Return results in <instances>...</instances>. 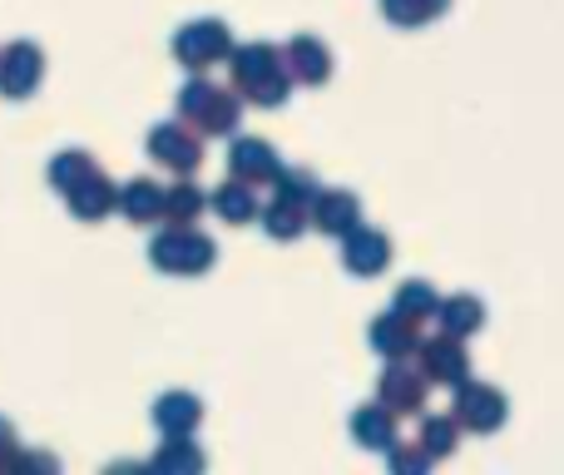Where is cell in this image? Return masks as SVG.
<instances>
[{"instance_id":"6da1fadb","label":"cell","mask_w":564,"mask_h":475,"mask_svg":"<svg viewBox=\"0 0 564 475\" xmlns=\"http://www.w3.org/2000/svg\"><path fill=\"white\" fill-rule=\"evenodd\" d=\"M228 65H234V89L258 109H282L292 99V89H297V79H292V69H288V55L273 50L268 40L238 45Z\"/></svg>"},{"instance_id":"7a4b0ae2","label":"cell","mask_w":564,"mask_h":475,"mask_svg":"<svg viewBox=\"0 0 564 475\" xmlns=\"http://www.w3.org/2000/svg\"><path fill=\"white\" fill-rule=\"evenodd\" d=\"M243 105L248 99L238 95V89H224V85H214V79L198 75L178 89L174 115L184 119V125H194L204 139H228L238 129V119H243Z\"/></svg>"},{"instance_id":"3957f363","label":"cell","mask_w":564,"mask_h":475,"mask_svg":"<svg viewBox=\"0 0 564 475\" xmlns=\"http://www.w3.org/2000/svg\"><path fill=\"white\" fill-rule=\"evenodd\" d=\"M149 262L169 278H204L218 262V242L198 224H169L164 234L149 238Z\"/></svg>"},{"instance_id":"277c9868","label":"cell","mask_w":564,"mask_h":475,"mask_svg":"<svg viewBox=\"0 0 564 475\" xmlns=\"http://www.w3.org/2000/svg\"><path fill=\"white\" fill-rule=\"evenodd\" d=\"M234 30L224 25V20L204 15V20H188V25L174 30V60L184 69H194V75H204V69L224 65V60H234Z\"/></svg>"},{"instance_id":"5b68a950","label":"cell","mask_w":564,"mask_h":475,"mask_svg":"<svg viewBox=\"0 0 564 475\" xmlns=\"http://www.w3.org/2000/svg\"><path fill=\"white\" fill-rule=\"evenodd\" d=\"M456 397H451V417L460 421L466 431H476V436H490V431H500L510 421V401L500 387H490V381H460V387H451Z\"/></svg>"},{"instance_id":"8992f818","label":"cell","mask_w":564,"mask_h":475,"mask_svg":"<svg viewBox=\"0 0 564 475\" xmlns=\"http://www.w3.org/2000/svg\"><path fill=\"white\" fill-rule=\"evenodd\" d=\"M144 149L159 169H169V174H194V169L204 164V134H198L194 125H184V119L154 125L144 139Z\"/></svg>"},{"instance_id":"52a82bcc","label":"cell","mask_w":564,"mask_h":475,"mask_svg":"<svg viewBox=\"0 0 564 475\" xmlns=\"http://www.w3.org/2000/svg\"><path fill=\"white\" fill-rule=\"evenodd\" d=\"M426 387H431V377L421 367H411V361H387L377 377V401L391 407L397 417H421V411H426Z\"/></svg>"},{"instance_id":"ba28073f","label":"cell","mask_w":564,"mask_h":475,"mask_svg":"<svg viewBox=\"0 0 564 475\" xmlns=\"http://www.w3.org/2000/svg\"><path fill=\"white\" fill-rule=\"evenodd\" d=\"M337 252H341V268H347L351 278H377V272L391 268V252L397 248H391V238L381 234V228L357 224L337 238Z\"/></svg>"},{"instance_id":"9c48e42d","label":"cell","mask_w":564,"mask_h":475,"mask_svg":"<svg viewBox=\"0 0 564 475\" xmlns=\"http://www.w3.org/2000/svg\"><path fill=\"white\" fill-rule=\"evenodd\" d=\"M45 79V50L35 40H15L0 50V95L6 99H30Z\"/></svg>"},{"instance_id":"30bf717a","label":"cell","mask_w":564,"mask_h":475,"mask_svg":"<svg viewBox=\"0 0 564 475\" xmlns=\"http://www.w3.org/2000/svg\"><path fill=\"white\" fill-rule=\"evenodd\" d=\"M416 367L426 371V377L436 381V387H460V381L470 377V352H466V337H451V332H441V337L421 342Z\"/></svg>"},{"instance_id":"8fae6325","label":"cell","mask_w":564,"mask_h":475,"mask_svg":"<svg viewBox=\"0 0 564 475\" xmlns=\"http://www.w3.org/2000/svg\"><path fill=\"white\" fill-rule=\"evenodd\" d=\"M367 342L381 361H411L421 352V322H411L406 312L391 307V312H381V317H371Z\"/></svg>"},{"instance_id":"7c38bea8","label":"cell","mask_w":564,"mask_h":475,"mask_svg":"<svg viewBox=\"0 0 564 475\" xmlns=\"http://www.w3.org/2000/svg\"><path fill=\"white\" fill-rule=\"evenodd\" d=\"M282 154L268 139H258V134H238L234 139V149H228V174H238V179H248V184H273V179L282 174Z\"/></svg>"},{"instance_id":"4fadbf2b","label":"cell","mask_w":564,"mask_h":475,"mask_svg":"<svg viewBox=\"0 0 564 475\" xmlns=\"http://www.w3.org/2000/svg\"><path fill=\"white\" fill-rule=\"evenodd\" d=\"M119 188L124 184H115L109 174H89L85 184H75L65 194V208H69V218H79V224H99V218H109V214H119Z\"/></svg>"},{"instance_id":"5bb4252c","label":"cell","mask_w":564,"mask_h":475,"mask_svg":"<svg viewBox=\"0 0 564 475\" xmlns=\"http://www.w3.org/2000/svg\"><path fill=\"white\" fill-rule=\"evenodd\" d=\"M149 421H154V431L164 441L194 436V431L204 427V401H198L194 391H164V397L154 401V411H149Z\"/></svg>"},{"instance_id":"9a60e30c","label":"cell","mask_w":564,"mask_h":475,"mask_svg":"<svg viewBox=\"0 0 564 475\" xmlns=\"http://www.w3.org/2000/svg\"><path fill=\"white\" fill-rule=\"evenodd\" d=\"M282 55H288V69H292V79H297V85L322 89V85L332 79V50H327V40H317V35H292Z\"/></svg>"},{"instance_id":"2e32d148","label":"cell","mask_w":564,"mask_h":475,"mask_svg":"<svg viewBox=\"0 0 564 475\" xmlns=\"http://www.w3.org/2000/svg\"><path fill=\"white\" fill-rule=\"evenodd\" d=\"M214 214L224 218V224H234V228L258 224V214H263V198H258V184H248V179L228 174L224 184L214 188Z\"/></svg>"},{"instance_id":"e0dca14e","label":"cell","mask_w":564,"mask_h":475,"mask_svg":"<svg viewBox=\"0 0 564 475\" xmlns=\"http://www.w3.org/2000/svg\"><path fill=\"white\" fill-rule=\"evenodd\" d=\"M164 208H169V188L154 184V179H129V184L119 188V214H124L134 228L159 224Z\"/></svg>"},{"instance_id":"ac0fdd59","label":"cell","mask_w":564,"mask_h":475,"mask_svg":"<svg viewBox=\"0 0 564 475\" xmlns=\"http://www.w3.org/2000/svg\"><path fill=\"white\" fill-rule=\"evenodd\" d=\"M312 224H317L322 234L341 238L347 228L361 224V198L351 194V188H322V198L312 204Z\"/></svg>"},{"instance_id":"d6986e66","label":"cell","mask_w":564,"mask_h":475,"mask_svg":"<svg viewBox=\"0 0 564 475\" xmlns=\"http://www.w3.org/2000/svg\"><path fill=\"white\" fill-rule=\"evenodd\" d=\"M351 441H357L361 451H381V456H387V451L397 446V411L381 407V401L351 411Z\"/></svg>"},{"instance_id":"ffe728a7","label":"cell","mask_w":564,"mask_h":475,"mask_svg":"<svg viewBox=\"0 0 564 475\" xmlns=\"http://www.w3.org/2000/svg\"><path fill=\"white\" fill-rule=\"evenodd\" d=\"M441 332L451 337H476L486 327V302L470 298V292H456V298H441V312H436Z\"/></svg>"},{"instance_id":"44dd1931","label":"cell","mask_w":564,"mask_h":475,"mask_svg":"<svg viewBox=\"0 0 564 475\" xmlns=\"http://www.w3.org/2000/svg\"><path fill=\"white\" fill-rule=\"evenodd\" d=\"M307 208H297V204H288V198H268L263 204V214H258V224H263V234L273 238V242H297L302 234H307Z\"/></svg>"},{"instance_id":"7402d4cb","label":"cell","mask_w":564,"mask_h":475,"mask_svg":"<svg viewBox=\"0 0 564 475\" xmlns=\"http://www.w3.org/2000/svg\"><path fill=\"white\" fill-rule=\"evenodd\" d=\"M451 6L456 0H381V15L397 30H421V25H436Z\"/></svg>"},{"instance_id":"603a6c76","label":"cell","mask_w":564,"mask_h":475,"mask_svg":"<svg viewBox=\"0 0 564 475\" xmlns=\"http://www.w3.org/2000/svg\"><path fill=\"white\" fill-rule=\"evenodd\" d=\"M95 154H89V149H59L55 159H50V169H45V179H50V188H55L59 198L69 194V188L75 184H85L89 174H95Z\"/></svg>"},{"instance_id":"cb8c5ba5","label":"cell","mask_w":564,"mask_h":475,"mask_svg":"<svg viewBox=\"0 0 564 475\" xmlns=\"http://www.w3.org/2000/svg\"><path fill=\"white\" fill-rule=\"evenodd\" d=\"M204 208H214V194H204L194 184V174H178V184H169V208H164L169 224H198Z\"/></svg>"},{"instance_id":"d4e9b609","label":"cell","mask_w":564,"mask_h":475,"mask_svg":"<svg viewBox=\"0 0 564 475\" xmlns=\"http://www.w3.org/2000/svg\"><path fill=\"white\" fill-rule=\"evenodd\" d=\"M397 312H406L411 322H436V312H441V292L431 288L426 278H411V282H401L397 288V302H391Z\"/></svg>"},{"instance_id":"484cf974","label":"cell","mask_w":564,"mask_h":475,"mask_svg":"<svg viewBox=\"0 0 564 475\" xmlns=\"http://www.w3.org/2000/svg\"><path fill=\"white\" fill-rule=\"evenodd\" d=\"M273 194L312 214V204L322 198V184H317V174H312V169H282V174L273 179Z\"/></svg>"},{"instance_id":"4316f807","label":"cell","mask_w":564,"mask_h":475,"mask_svg":"<svg viewBox=\"0 0 564 475\" xmlns=\"http://www.w3.org/2000/svg\"><path fill=\"white\" fill-rule=\"evenodd\" d=\"M460 421L456 417H426L421 421V446L431 451V461H446V456H456V446H460Z\"/></svg>"},{"instance_id":"83f0119b","label":"cell","mask_w":564,"mask_h":475,"mask_svg":"<svg viewBox=\"0 0 564 475\" xmlns=\"http://www.w3.org/2000/svg\"><path fill=\"white\" fill-rule=\"evenodd\" d=\"M208 461H204V451L194 446V436H174V441H164L159 446V456L149 461V471H204Z\"/></svg>"},{"instance_id":"f1b7e54d","label":"cell","mask_w":564,"mask_h":475,"mask_svg":"<svg viewBox=\"0 0 564 475\" xmlns=\"http://www.w3.org/2000/svg\"><path fill=\"white\" fill-rule=\"evenodd\" d=\"M387 466L397 475H421V471H431V451L421 446V441H416V446H391L387 451Z\"/></svg>"},{"instance_id":"f546056e","label":"cell","mask_w":564,"mask_h":475,"mask_svg":"<svg viewBox=\"0 0 564 475\" xmlns=\"http://www.w3.org/2000/svg\"><path fill=\"white\" fill-rule=\"evenodd\" d=\"M15 456H20V451H15V427H10V421L0 417V471L15 466Z\"/></svg>"}]
</instances>
